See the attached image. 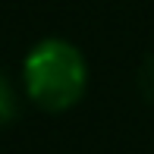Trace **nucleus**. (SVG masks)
<instances>
[{"label":"nucleus","mask_w":154,"mask_h":154,"mask_svg":"<svg viewBox=\"0 0 154 154\" xmlns=\"http://www.w3.org/2000/svg\"><path fill=\"white\" fill-rule=\"evenodd\" d=\"M88 60L66 38H41L22 60V91L44 113H66L85 97Z\"/></svg>","instance_id":"nucleus-1"},{"label":"nucleus","mask_w":154,"mask_h":154,"mask_svg":"<svg viewBox=\"0 0 154 154\" xmlns=\"http://www.w3.org/2000/svg\"><path fill=\"white\" fill-rule=\"evenodd\" d=\"M16 110H19V94H16V88L6 82V75H0V123L13 120Z\"/></svg>","instance_id":"nucleus-2"}]
</instances>
